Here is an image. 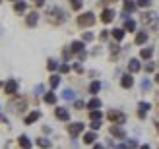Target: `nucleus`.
Returning a JSON list of instances; mask_svg holds the SVG:
<instances>
[{
    "mask_svg": "<svg viewBox=\"0 0 159 149\" xmlns=\"http://www.w3.org/2000/svg\"><path fill=\"white\" fill-rule=\"evenodd\" d=\"M66 18H68L66 12L58 6H52V8H49V12H47V20H49V23H52V25H62V23L66 21Z\"/></svg>",
    "mask_w": 159,
    "mask_h": 149,
    "instance_id": "f257e3e1",
    "label": "nucleus"
},
{
    "mask_svg": "<svg viewBox=\"0 0 159 149\" xmlns=\"http://www.w3.org/2000/svg\"><path fill=\"white\" fill-rule=\"evenodd\" d=\"M25 108H27V101L23 97H20V95H14V99L8 103V111L12 114H21Z\"/></svg>",
    "mask_w": 159,
    "mask_h": 149,
    "instance_id": "f03ea898",
    "label": "nucleus"
},
{
    "mask_svg": "<svg viewBox=\"0 0 159 149\" xmlns=\"http://www.w3.org/2000/svg\"><path fill=\"white\" fill-rule=\"evenodd\" d=\"M140 21L144 23L146 27H149V29H157V25H159L157 14H152V12H144V14H142V18H140Z\"/></svg>",
    "mask_w": 159,
    "mask_h": 149,
    "instance_id": "7ed1b4c3",
    "label": "nucleus"
},
{
    "mask_svg": "<svg viewBox=\"0 0 159 149\" xmlns=\"http://www.w3.org/2000/svg\"><path fill=\"white\" fill-rule=\"evenodd\" d=\"M95 14L93 12H84L82 15H78V25L80 27H91L93 23H95Z\"/></svg>",
    "mask_w": 159,
    "mask_h": 149,
    "instance_id": "20e7f679",
    "label": "nucleus"
},
{
    "mask_svg": "<svg viewBox=\"0 0 159 149\" xmlns=\"http://www.w3.org/2000/svg\"><path fill=\"white\" fill-rule=\"evenodd\" d=\"M107 118L113 122V124H124L126 122V114L120 111H109L107 112Z\"/></svg>",
    "mask_w": 159,
    "mask_h": 149,
    "instance_id": "39448f33",
    "label": "nucleus"
},
{
    "mask_svg": "<svg viewBox=\"0 0 159 149\" xmlns=\"http://www.w3.org/2000/svg\"><path fill=\"white\" fill-rule=\"evenodd\" d=\"M18 89H20V83H18V80H8L6 83H4V93H8V95H18Z\"/></svg>",
    "mask_w": 159,
    "mask_h": 149,
    "instance_id": "423d86ee",
    "label": "nucleus"
},
{
    "mask_svg": "<svg viewBox=\"0 0 159 149\" xmlns=\"http://www.w3.org/2000/svg\"><path fill=\"white\" fill-rule=\"evenodd\" d=\"M122 8H124V10H122V18H124V20H130L128 15L138 8V4L134 2V0H122Z\"/></svg>",
    "mask_w": 159,
    "mask_h": 149,
    "instance_id": "0eeeda50",
    "label": "nucleus"
},
{
    "mask_svg": "<svg viewBox=\"0 0 159 149\" xmlns=\"http://www.w3.org/2000/svg\"><path fill=\"white\" fill-rule=\"evenodd\" d=\"M84 128H85L84 122H72V124H68V134L72 136V138H78L84 132Z\"/></svg>",
    "mask_w": 159,
    "mask_h": 149,
    "instance_id": "6e6552de",
    "label": "nucleus"
},
{
    "mask_svg": "<svg viewBox=\"0 0 159 149\" xmlns=\"http://www.w3.org/2000/svg\"><path fill=\"white\" fill-rule=\"evenodd\" d=\"M54 116H57L60 122H68L70 120V111L64 108V107H57L54 108Z\"/></svg>",
    "mask_w": 159,
    "mask_h": 149,
    "instance_id": "1a4fd4ad",
    "label": "nucleus"
},
{
    "mask_svg": "<svg viewBox=\"0 0 159 149\" xmlns=\"http://www.w3.org/2000/svg\"><path fill=\"white\" fill-rule=\"evenodd\" d=\"M115 15H116V14H115L113 8H105V10L101 12L99 18H101V21H103V23H111V21L115 20Z\"/></svg>",
    "mask_w": 159,
    "mask_h": 149,
    "instance_id": "9d476101",
    "label": "nucleus"
},
{
    "mask_svg": "<svg viewBox=\"0 0 159 149\" xmlns=\"http://www.w3.org/2000/svg\"><path fill=\"white\" fill-rule=\"evenodd\" d=\"M39 23V14L37 12H29L27 15H25V25L27 27H35Z\"/></svg>",
    "mask_w": 159,
    "mask_h": 149,
    "instance_id": "9b49d317",
    "label": "nucleus"
},
{
    "mask_svg": "<svg viewBox=\"0 0 159 149\" xmlns=\"http://www.w3.org/2000/svg\"><path fill=\"white\" fill-rule=\"evenodd\" d=\"M39 118H41V111H31V112L25 116V118H23V122H25L27 126H29V124H35Z\"/></svg>",
    "mask_w": 159,
    "mask_h": 149,
    "instance_id": "f8f14e48",
    "label": "nucleus"
},
{
    "mask_svg": "<svg viewBox=\"0 0 159 149\" xmlns=\"http://www.w3.org/2000/svg\"><path fill=\"white\" fill-rule=\"evenodd\" d=\"M111 136H115V138H118V139H124L126 138V132L122 130V126L118 124V126H111Z\"/></svg>",
    "mask_w": 159,
    "mask_h": 149,
    "instance_id": "ddd939ff",
    "label": "nucleus"
},
{
    "mask_svg": "<svg viewBox=\"0 0 159 149\" xmlns=\"http://www.w3.org/2000/svg\"><path fill=\"white\" fill-rule=\"evenodd\" d=\"M132 85H134V77H132V74H124V76L120 77V87L130 89Z\"/></svg>",
    "mask_w": 159,
    "mask_h": 149,
    "instance_id": "4468645a",
    "label": "nucleus"
},
{
    "mask_svg": "<svg viewBox=\"0 0 159 149\" xmlns=\"http://www.w3.org/2000/svg\"><path fill=\"white\" fill-rule=\"evenodd\" d=\"M148 37H149L148 31H138L136 37H134V43H136V45H146L148 43Z\"/></svg>",
    "mask_w": 159,
    "mask_h": 149,
    "instance_id": "2eb2a0df",
    "label": "nucleus"
},
{
    "mask_svg": "<svg viewBox=\"0 0 159 149\" xmlns=\"http://www.w3.org/2000/svg\"><path fill=\"white\" fill-rule=\"evenodd\" d=\"M140 70H142L140 60L138 58H130V62H128V72L130 74H136V72H140Z\"/></svg>",
    "mask_w": 159,
    "mask_h": 149,
    "instance_id": "dca6fc26",
    "label": "nucleus"
},
{
    "mask_svg": "<svg viewBox=\"0 0 159 149\" xmlns=\"http://www.w3.org/2000/svg\"><path fill=\"white\" fill-rule=\"evenodd\" d=\"M138 108H140V111H138V116H140L142 120H144V118H146V114H148V111L152 108V105H149V103H146V101H142V103L138 105Z\"/></svg>",
    "mask_w": 159,
    "mask_h": 149,
    "instance_id": "f3484780",
    "label": "nucleus"
},
{
    "mask_svg": "<svg viewBox=\"0 0 159 149\" xmlns=\"http://www.w3.org/2000/svg\"><path fill=\"white\" fill-rule=\"evenodd\" d=\"M85 107L89 108V111H99V108H101V99L93 97V99H89V101L85 103Z\"/></svg>",
    "mask_w": 159,
    "mask_h": 149,
    "instance_id": "a211bd4d",
    "label": "nucleus"
},
{
    "mask_svg": "<svg viewBox=\"0 0 159 149\" xmlns=\"http://www.w3.org/2000/svg\"><path fill=\"white\" fill-rule=\"evenodd\" d=\"M70 50H72L74 54H80L82 50H85V43L84 41H74L72 45H70Z\"/></svg>",
    "mask_w": 159,
    "mask_h": 149,
    "instance_id": "6ab92c4d",
    "label": "nucleus"
},
{
    "mask_svg": "<svg viewBox=\"0 0 159 149\" xmlns=\"http://www.w3.org/2000/svg\"><path fill=\"white\" fill-rule=\"evenodd\" d=\"M124 33H126L124 27H115L113 31H111V37H113L115 41H122V39H124Z\"/></svg>",
    "mask_w": 159,
    "mask_h": 149,
    "instance_id": "aec40b11",
    "label": "nucleus"
},
{
    "mask_svg": "<svg viewBox=\"0 0 159 149\" xmlns=\"http://www.w3.org/2000/svg\"><path fill=\"white\" fill-rule=\"evenodd\" d=\"M18 143H20L21 149H31V145H33V143H31V139H29L25 134H21V136L18 138Z\"/></svg>",
    "mask_w": 159,
    "mask_h": 149,
    "instance_id": "412c9836",
    "label": "nucleus"
},
{
    "mask_svg": "<svg viewBox=\"0 0 159 149\" xmlns=\"http://www.w3.org/2000/svg\"><path fill=\"white\" fill-rule=\"evenodd\" d=\"M95 139H97V134H95L93 130H91V132H85V134H84V143H85V145H93Z\"/></svg>",
    "mask_w": 159,
    "mask_h": 149,
    "instance_id": "4be33fe9",
    "label": "nucleus"
},
{
    "mask_svg": "<svg viewBox=\"0 0 159 149\" xmlns=\"http://www.w3.org/2000/svg\"><path fill=\"white\" fill-rule=\"evenodd\" d=\"M60 80H62L60 74H52V76L49 77V85H51V89H52V91H54V89H57L58 85H60Z\"/></svg>",
    "mask_w": 159,
    "mask_h": 149,
    "instance_id": "5701e85b",
    "label": "nucleus"
},
{
    "mask_svg": "<svg viewBox=\"0 0 159 149\" xmlns=\"http://www.w3.org/2000/svg\"><path fill=\"white\" fill-rule=\"evenodd\" d=\"M152 56H153V49H152V46H144V49L140 50V58L142 60H149Z\"/></svg>",
    "mask_w": 159,
    "mask_h": 149,
    "instance_id": "b1692460",
    "label": "nucleus"
},
{
    "mask_svg": "<svg viewBox=\"0 0 159 149\" xmlns=\"http://www.w3.org/2000/svg\"><path fill=\"white\" fill-rule=\"evenodd\" d=\"M87 91H89L91 95L95 97V95H97V93L101 91V81H97V80H95V81H91V83H89V87H87Z\"/></svg>",
    "mask_w": 159,
    "mask_h": 149,
    "instance_id": "393cba45",
    "label": "nucleus"
},
{
    "mask_svg": "<svg viewBox=\"0 0 159 149\" xmlns=\"http://www.w3.org/2000/svg\"><path fill=\"white\" fill-rule=\"evenodd\" d=\"M25 10H27V4L23 2V0H18V2L14 4V12H16V14H23Z\"/></svg>",
    "mask_w": 159,
    "mask_h": 149,
    "instance_id": "a878e982",
    "label": "nucleus"
},
{
    "mask_svg": "<svg viewBox=\"0 0 159 149\" xmlns=\"http://www.w3.org/2000/svg\"><path fill=\"white\" fill-rule=\"evenodd\" d=\"M45 103L47 105H54V103H57V93H54V91H49V93H45Z\"/></svg>",
    "mask_w": 159,
    "mask_h": 149,
    "instance_id": "bb28decb",
    "label": "nucleus"
},
{
    "mask_svg": "<svg viewBox=\"0 0 159 149\" xmlns=\"http://www.w3.org/2000/svg\"><path fill=\"white\" fill-rule=\"evenodd\" d=\"M62 99H66V101H76V93H74V89L66 87L64 91H62Z\"/></svg>",
    "mask_w": 159,
    "mask_h": 149,
    "instance_id": "cd10ccee",
    "label": "nucleus"
},
{
    "mask_svg": "<svg viewBox=\"0 0 159 149\" xmlns=\"http://www.w3.org/2000/svg\"><path fill=\"white\" fill-rule=\"evenodd\" d=\"M35 143L41 147V149H51V147H52V143H51L47 138H37V142H35Z\"/></svg>",
    "mask_w": 159,
    "mask_h": 149,
    "instance_id": "c85d7f7f",
    "label": "nucleus"
},
{
    "mask_svg": "<svg viewBox=\"0 0 159 149\" xmlns=\"http://www.w3.org/2000/svg\"><path fill=\"white\" fill-rule=\"evenodd\" d=\"M47 68H49V72H57V70L60 68V64H58V60L49 58V60H47Z\"/></svg>",
    "mask_w": 159,
    "mask_h": 149,
    "instance_id": "c756f323",
    "label": "nucleus"
},
{
    "mask_svg": "<svg viewBox=\"0 0 159 149\" xmlns=\"http://www.w3.org/2000/svg\"><path fill=\"white\" fill-rule=\"evenodd\" d=\"M124 31H130V33H134V31H136V21H134V20H126V21H124Z\"/></svg>",
    "mask_w": 159,
    "mask_h": 149,
    "instance_id": "7c9ffc66",
    "label": "nucleus"
},
{
    "mask_svg": "<svg viewBox=\"0 0 159 149\" xmlns=\"http://www.w3.org/2000/svg\"><path fill=\"white\" fill-rule=\"evenodd\" d=\"M70 6H72V10H82V6H84V0H68Z\"/></svg>",
    "mask_w": 159,
    "mask_h": 149,
    "instance_id": "2f4dec72",
    "label": "nucleus"
},
{
    "mask_svg": "<svg viewBox=\"0 0 159 149\" xmlns=\"http://www.w3.org/2000/svg\"><path fill=\"white\" fill-rule=\"evenodd\" d=\"M89 118H91V120H101V118H103V112H101V111H91V112H89Z\"/></svg>",
    "mask_w": 159,
    "mask_h": 149,
    "instance_id": "473e14b6",
    "label": "nucleus"
},
{
    "mask_svg": "<svg viewBox=\"0 0 159 149\" xmlns=\"http://www.w3.org/2000/svg\"><path fill=\"white\" fill-rule=\"evenodd\" d=\"M82 41H84V43H89V41H93V33H89V31H85V33L82 35Z\"/></svg>",
    "mask_w": 159,
    "mask_h": 149,
    "instance_id": "72a5a7b5",
    "label": "nucleus"
},
{
    "mask_svg": "<svg viewBox=\"0 0 159 149\" xmlns=\"http://www.w3.org/2000/svg\"><path fill=\"white\" fill-rule=\"evenodd\" d=\"M89 128H91L93 132H97V130L101 128V120H91V124H89Z\"/></svg>",
    "mask_w": 159,
    "mask_h": 149,
    "instance_id": "f704fd0d",
    "label": "nucleus"
},
{
    "mask_svg": "<svg viewBox=\"0 0 159 149\" xmlns=\"http://www.w3.org/2000/svg\"><path fill=\"white\" fill-rule=\"evenodd\" d=\"M140 8H149V6H152V0H138V2H136Z\"/></svg>",
    "mask_w": 159,
    "mask_h": 149,
    "instance_id": "c9c22d12",
    "label": "nucleus"
},
{
    "mask_svg": "<svg viewBox=\"0 0 159 149\" xmlns=\"http://www.w3.org/2000/svg\"><path fill=\"white\" fill-rule=\"evenodd\" d=\"M72 54H74V52L70 50V49H64V50H62V58H64V60L68 62V60H70V56H72Z\"/></svg>",
    "mask_w": 159,
    "mask_h": 149,
    "instance_id": "e433bc0d",
    "label": "nucleus"
},
{
    "mask_svg": "<svg viewBox=\"0 0 159 149\" xmlns=\"http://www.w3.org/2000/svg\"><path fill=\"white\" fill-rule=\"evenodd\" d=\"M84 107H85V103H84V101H80V99H76V101H74V108H78V111H82Z\"/></svg>",
    "mask_w": 159,
    "mask_h": 149,
    "instance_id": "4c0bfd02",
    "label": "nucleus"
},
{
    "mask_svg": "<svg viewBox=\"0 0 159 149\" xmlns=\"http://www.w3.org/2000/svg\"><path fill=\"white\" fill-rule=\"evenodd\" d=\"M109 35H111L109 31H107V29H103L101 33H99V39H101V41H107V39H109Z\"/></svg>",
    "mask_w": 159,
    "mask_h": 149,
    "instance_id": "58836bf2",
    "label": "nucleus"
},
{
    "mask_svg": "<svg viewBox=\"0 0 159 149\" xmlns=\"http://www.w3.org/2000/svg\"><path fill=\"white\" fill-rule=\"evenodd\" d=\"M144 70H146L148 74H149V72H153V70H155V64H153V62H148V64L144 66Z\"/></svg>",
    "mask_w": 159,
    "mask_h": 149,
    "instance_id": "ea45409f",
    "label": "nucleus"
},
{
    "mask_svg": "<svg viewBox=\"0 0 159 149\" xmlns=\"http://www.w3.org/2000/svg\"><path fill=\"white\" fill-rule=\"evenodd\" d=\"M149 87H152V81H149V80H144V81H142V89H144V91H148Z\"/></svg>",
    "mask_w": 159,
    "mask_h": 149,
    "instance_id": "a19ab883",
    "label": "nucleus"
},
{
    "mask_svg": "<svg viewBox=\"0 0 159 149\" xmlns=\"http://www.w3.org/2000/svg\"><path fill=\"white\" fill-rule=\"evenodd\" d=\"M58 70H60V74H68V72H70V66H68V64H60Z\"/></svg>",
    "mask_w": 159,
    "mask_h": 149,
    "instance_id": "79ce46f5",
    "label": "nucleus"
},
{
    "mask_svg": "<svg viewBox=\"0 0 159 149\" xmlns=\"http://www.w3.org/2000/svg\"><path fill=\"white\" fill-rule=\"evenodd\" d=\"M128 149H138V142H136V139H130V142H128Z\"/></svg>",
    "mask_w": 159,
    "mask_h": 149,
    "instance_id": "37998d69",
    "label": "nucleus"
},
{
    "mask_svg": "<svg viewBox=\"0 0 159 149\" xmlns=\"http://www.w3.org/2000/svg\"><path fill=\"white\" fill-rule=\"evenodd\" d=\"M43 91H45V87H43V85H37V87H35V93H37V95H41Z\"/></svg>",
    "mask_w": 159,
    "mask_h": 149,
    "instance_id": "c03bdc74",
    "label": "nucleus"
},
{
    "mask_svg": "<svg viewBox=\"0 0 159 149\" xmlns=\"http://www.w3.org/2000/svg\"><path fill=\"white\" fill-rule=\"evenodd\" d=\"M33 4H35L37 8H41V6H45V0H33Z\"/></svg>",
    "mask_w": 159,
    "mask_h": 149,
    "instance_id": "a18cd8bd",
    "label": "nucleus"
},
{
    "mask_svg": "<svg viewBox=\"0 0 159 149\" xmlns=\"http://www.w3.org/2000/svg\"><path fill=\"white\" fill-rule=\"evenodd\" d=\"M85 56H87V52H85V50H82V52L78 54V58H80V60H85Z\"/></svg>",
    "mask_w": 159,
    "mask_h": 149,
    "instance_id": "49530a36",
    "label": "nucleus"
},
{
    "mask_svg": "<svg viewBox=\"0 0 159 149\" xmlns=\"http://www.w3.org/2000/svg\"><path fill=\"white\" fill-rule=\"evenodd\" d=\"M74 70H76L78 74H82V72H84V68H82V64H76V66H74Z\"/></svg>",
    "mask_w": 159,
    "mask_h": 149,
    "instance_id": "de8ad7c7",
    "label": "nucleus"
},
{
    "mask_svg": "<svg viewBox=\"0 0 159 149\" xmlns=\"http://www.w3.org/2000/svg\"><path fill=\"white\" fill-rule=\"evenodd\" d=\"M93 149H107V147L101 145V143H93Z\"/></svg>",
    "mask_w": 159,
    "mask_h": 149,
    "instance_id": "09e8293b",
    "label": "nucleus"
},
{
    "mask_svg": "<svg viewBox=\"0 0 159 149\" xmlns=\"http://www.w3.org/2000/svg\"><path fill=\"white\" fill-rule=\"evenodd\" d=\"M140 149H149V145H140Z\"/></svg>",
    "mask_w": 159,
    "mask_h": 149,
    "instance_id": "8fccbe9b",
    "label": "nucleus"
},
{
    "mask_svg": "<svg viewBox=\"0 0 159 149\" xmlns=\"http://www.w3.org/2000/svg\"><path fill=\"white\" fill-rule=\"evenodd\" d=\"M155 124H157V132H159V116H157V120H155Z\"/></svg>",
    "mask_w": 159,
    "mask_h": 149,
    "instance_id": "3c124183",
    "label": "nucleus"
},
{
    "mask_svg": "<svg viewBox=\"0 0 159 149\" xmlns=\"http://www.w3.org/2000/svg\"><path fill=\"white\" fill-rule=\"evenodd\" d=\"M103 2H116V0H103Z\"/></svg>",
    "mask_w": 159,
    "mask_h": 149,
    "instance_id": "603ef678",
    "label": "nucleus"
},
{
    "mask_svg": "<svg viewBox=\"0 0 159 149\" xmlns=\"http://www.w3.org/2000/svg\"><path fill=\"white\" fill-rule=\"evenodd\" d=\"M155 81H157V83H159V74H157V76H155Z\"/></svg>",
    "mask_w": 159,
    "mask_h": 149,
    "instance_id": "864d4df0",
    "label": "nucleus"
}]
</instances>
